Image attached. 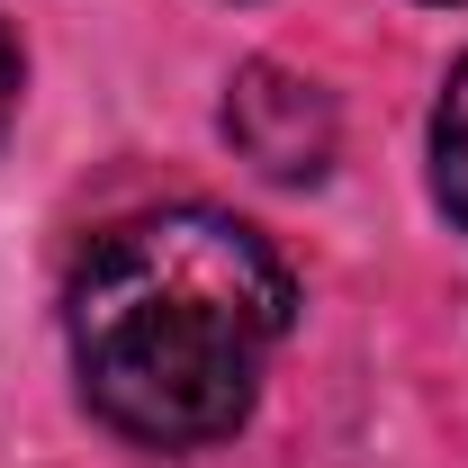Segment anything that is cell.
<instances>
[{
    "mask_svg": "<svg viewBox=\"0 0 468 468\" xmlns=\"http://www.w3.org/2000/svg\"><path fill=\"white\" fill-rule=\"evenodd\" d=\"M18 109V46H9V27H0V126Z\"/></svg>",
    "mask_w": 468,
    "mask_h": 468,
    "instance_id": "277c9868",
    "label": "cell"
},
{
    "mask_svg": "<svg viewBox=\"0 0 468 468\" xmlns=\"http://www.w3.org/2000/svg\"><path fill=\"white\" fill-rule=\"evenodd\" d=\"M297 315L289 261L226 207H154L109 226L63 297L90 414L144 451L226 441Z\"/></svg>",
    "mask_w": 468,
    "mask_h": 468,
    "instance_id": "6da1fadb",
    "label": "cell"
},
{
    "mask_svg": "<svg viewBox=\"0 0 468 468\" xmlns=\"http://www.w3.org/2000/svg\"><path fill=\"white\" fill-rule=\"evenodd\" d=\"M432 189H441L451 226L468 234V63L441 81V109H432Z\"/></svg>",
    "mask_w": 468,
    "mask_h": 468,
    "instance_id": "3957f363",
    "label": "cell"
},
{
    "mask_svg": "<svg viewBox=\"0 0 468 468\" xmlns=\"http://www.w3.org/2000/svg\"><path fill=\"white\" fill-rule=\"evenodd\" d=\"M226 144L261 180H324L334 172V144H343V117H334V100L306 72L243 63L234 90H226Z\"/></svg>",
    "mask_w": 468,
    "mask_h": 468,
    "instance_id": "7a4b0ae2",
    "label": "cell"
}]
</instances>
